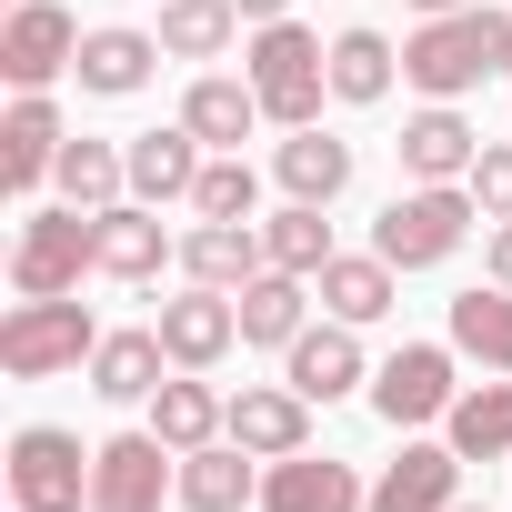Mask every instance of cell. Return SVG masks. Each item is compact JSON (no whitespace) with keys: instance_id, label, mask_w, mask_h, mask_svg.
Returning <instances> with one entry per match:
<instances>
[{"instance_id":"cell-1","label":"cell","mask_w":512,"mask_h":512,"mask_svg":"<svg viewBox=\"0 0 512 512\" xmlns=\"http://www.w3.org/2000/svg\"><path fill=\"white\" fill-rule=\"evenodd\" d=\"M502 51H512V11H432L412 41H402V81L422 91V101H462V91H482L492 71H502Z\"/></svg>"},{"instance_id":"cell-29","label":"cell","mask_w":512,"mask_h":512,"mask_svg":"<svg viewBox=\"0 0 512 512\" xmlns=\"http://www.w3.org/2000/svg\"><path fill=\"white\" fill-rule=\"evenodd\" d=\"M61 201H81V211H111V201H131V141H61Z\"/></svg>"},{"instance_id":"cell-13","label":"cell","mask_w":512,"mask_h":512,"mask_svg":"<svg viewBox=\"0 0 512 512\" xmlns=\"http://www.w3.org/2000/svg\"><path fill=\"white\" fill-rule=\"evenodd\" d=\"M171 51H161V31H131V21H101V31H81V91L91 101H131V91H151V71H161Z\"/></svg>"},{"instance_id":"cell-20","label":"cell","mask_w":512,"mask_h":512,"mask_svg":"<svg viewBox=\"0 0 512 512\" xmlns=\"http://www.w3.org/2000/svg\"><path fill=\"white\" fill-rule=\"evenodd\" d=\"M282 382H292L302 402H342V392H362V342H352V322H312V332L282 352Z\"/></svg>"},{"instance_id":"cell-27","label":"cell","mask_w":512,"mask_h":512,"mask_svg":"<svg viewBox=\"0 0 512 512\" xmlns=\"http://www.w3.org/2000/svg\"><path fill=\"white\" fill-rule=\"evenodd\" d=\"M221 422H231V402H221L201 372H171V382L151 392V432H161L171 452H201V442H221Z\"/></svg>"},{"instance_id":"cell-25","label":"cell","mask_w":512,"mask_h":512,"mask_svg":"<svg viewBox=\"0 0 512 512\" xmlns=\"http://www.w3.org/2000/svg\"><path fill=\"white\" fill-rule=\"evenodd\" d=\"M442 442H452L462 462H512V372L472 382V392L442 412Z\"/></svg>"},{"instance_id":"cell-35","label":"cell","mask_w":512,"mask_h":512,"mask_svg":"<svg viewBox=\"0 0 512 512\" xmlns=\"http://www.w3.org/2000/svg\"><path fill=\"white\" fill-rule=\"evenodd\" d=\"M472 201H482V221H512V141H482V161H472Z\"/></svg>"},{"instance_id":"cell-14","label":"cell","mask_w":512,"mask_h":512,"mask_svg":"<svg viewBox=\"0 0 512 512\" xmlns=\"http://www.w3.org/2000/svg\"><path fill=\"white\" fill-rule=\"evenodd\" d=\"M241 452H262V462H282V452H312V402L292 392V382H241L231 392V422H221Z\"/></svg>"},{"instance_id":"cell-36","label":"cell","mask_w":512,"mask_h":512,"mask_svg":"<svg viewBox=\"0 0 512 512\" xmlns=\"http://www.w3.org/2000/svg\"><path fill=\"white\" fill-rule=\"evenodd\" d=\"M482 272L512 292V221H492V241H482Z\"/></svg>"},{"instance_id":"cell-34","label":"cell","mask_w":512,"mask_h":512,"mask_svg":"<svg viewBox=\"0 0 512 512\" xmlns=\"http://www.w3.org/2000/svg\"><path fill=\"white\" fill-rule=\"evenodd\" d=\"M191 211H201V221H262V171H251L241 151H211V161H201Z\"/></svg>"},{"instance_id":"cell-31","label":"cell","mask_w":512,"mask_h":512,"mask_svg":"<svg viewBox=\"0 0 512 512\" xmlns=\"http://www.w3.org/2000/svg\"><path fill=\"white\" fill-rule=\"evenodd\" d=\"M241 41V11L231 0H161V51L171 61H221Z\"/></svg>"},{"instance_id":"cell-22","label":"cell","mask_w":512,"mask_h":512,"mask_svg":"<svg viewBox=\"0 0 512 512\" xmlns=\"http://www.w3.org/2000/svg\"><path fill=\"white\" fill-rule=\"evenodd\" d=\"M262 452H241L231 432L181 452V512H241V502H262V472H251Z\"/></svg>"},{"instance_id":"cell-10","label":"cell","mask_w":512,"mask_h":512,"mask_svg":"<svg viewBox=\"0 0 512 512\" xmlns=\"http://www.w3.org/2000/svg\"><path fill=\"white\" fill-rule=\"evenodd\" d=\"M61 101L51 91H21L11 111H0V191H11V201H31L51 171H61Z\"/></svg>"},{"instance_id":"cell-15","label":"cell","mask_w":512,"mask_h":512,"mask_svg":"<svg viewBox=\"0 0 512 512\" xmlns=\"http://www.w3.org/2000/svg\"><path fill=\"white\" fill-rule=\"evenodd\" d=\"M462 502V452L452 442H402V462L372 472V512H452Z\"/></svg>"},{"instance_id":"cell-21","label":"cell","mask_w":512,"mask_h":512,"mask_svg":"<svg viewBox=\"0 0 512 512\" xmlns=\"http://www.w3.org/2000/svg\"><path fill=\"white\" fill-rule=\"evenodd\" d=\"M181 121L201 131V151H241V141L262 131L272 111H262V91H251V81H231V71H201V81L181 91Z\"/></svg>"},{"instance_id":"cell-39","label":"cell","mask_w":512,"mask_h":512,"mask_svg":"<svg viewBox=\"0 0 512 512\" xmlns=\"http://www.w3.org/2000/svg\"><path fill=\"white\" fill-rule=\"evenodd\" d=\"M452 512H492V502H452Z\"/></svg>"},{"instance_id":"cell-2","label":"cell","mask_w":512,"mask_h":512,"mask_svg":"<svg viewBox=\"0 0 512 512\" xmlns=\"http://www.w3.org/2000/svg\"><path fill=\"white\" fill-rule=\"evenodd\" d=\"M241 81L262 91V111H272L282 131H312L322 101H332V41L302 31V21H262L251 51H241Z\"/></svg>"},{"instance_id":"cell-28","label":"cell","mask_w":512,"mask_h":512,"mask_svg":"<svg viewBox=\"0 0 512 512\" xmlns=\"http://www.w3.org/2000/svg\"><path fill=\"white\" fill-rule=\"evenodd\" d=\"M452 352L482 362V372H512V292H502V282L452 292Z\"/></svg>"},{"instance_id":"cell-33","label":"cell","mask_w":512,"mask_h":512,"mask_svg":"<svg viewBox=\"0 0 512 512\" xmlns=\"http://www.w3.org/2000/svg\"><path fill=\"white\" fill-rule=\"evenodd\" d=\"M392 71H402V51H392L382 31H342V41H332V101L372 111V101L392 91Z\"/></svg>"},{"instance_id":"cell-37","label":"cell","mask_w":512,"mask_h":512,"mask_svg":"<svg viewBox=\"0 0 512 512\" xmlns=\"http://www.w3.org/2000/svg\"><path fill=\"white\" fill-rule=\"evenodd\" d=\"M231 11H241L251 31H262V21H292V0H231Z\"/></svg>"},{"instance_id":"cell-26","label":"cell","mask_w":512,"mask_h":512,"mask_svg":"<svg viewBox=\"0 0 512 512\" xmlns=\"http://www.w3.org/2000/svg\"><path fill=\"white\" fill-rule=\"evenodd\" d=\"M161 382H171L161 332H101V352H91V392L101 402H151Z\"/></svg>"},{"instance_id":"cell-30","label":"cell","mask_w":512,"mask_h":512,"mask_svg":"<svg viewBox=\"0 0 512 512\" xmlns=\"http://www.w3.org/2000/svg\"><path fill=\"white\" fill-rule=\"evenodd\" d=\"M241 342H262V352H292L312 322H302V272H262V282H241Z\"/></svg>"},{"instance_id":"cell-7","label":"cell","mask_w":512,"mask_h":512,"mask_svg":"<svg viewBox=\"0 0 512 512\" xmlns=\"http://www.w3.org/2000/svg\"><path fill=\"white\" fill-rule=\"evenodd\" d=\"M91 452H101L91 462V512H161V502H181V452L161 432H111Z\"/></svg>"},{"instance_id":"cell-41","label":"cell","mask_w":512,"mask_h":512,"mask_svg":"<svg viewBox=\"0 0 512 512\" xmlns=\"http://www.w3.org/2000/svg\"><path fill=\"white\" fill-rule=\"evenodd\" d=\"M11 512H21V502H11Z\"/></svg>"},{"instance_id":"cell-38","label":"cell","mask_w":512,"mask_h":512,"mask_svg":"<svg viewBox=\"0 0 512 512\" xmlns=\"http://www.w3.org/2000/svg\"><path fill=\"white\" fill-rule=\"evenodd\" d=\"M412 11H422V21H432V11H462V0H412Z\"/></svg>"},{"instance_id":"cell-18","label":"cell","mask_w":512,"mask_h":512,"mask_svg":"<svg viewBox=\"0 0 512 512\" xmlns=\"http://www.w3.org/2000/svg\"><path fill=\"white\" fill-rule=\"evenodd\" d=\"M312 292H322V312H332V322H352V332H372V322H382V312L402 302V272L382 262V251H332V262H322V282H312Z\"/></svg>"},{"instance_id":"cell-8","label":"cell","mask_w":512,"mask_h":512,"mask_svg":"<svg viewBox=\"0 0 512 512\" xmlns=\"http://www.w3.org/2000/svg\"><path fill=\"white\" fill-rule=\"evenodd\" d=\"M452 342H402L382 372H372V412L392 422V432H422V422H442L452 402H462V382H452Z\"/></svg>"},{"instance_id":"cell-4","label":"cell","mask_w":512,"mask_h":512,"mask_svg":"<svg viewBox=\"0 0 512 512\" xmlns=\"http://www.w3.org/2000/svg\"><path fill=\"white\" fill-rule=\"evenodd\" d=\"M101 352V322L81 292H51V302H11L0 312V372L11 382H51V372H81Z\"/></svg>"},{"instance_id":"cell-32","label":"cell","mask_w":512,"mask_h":512,"mask_svg":"<svg viewBox=\"0 0 512 512\" xmlns=\"http://www.w3.org/2000/svg\"><path fill=\"white\" fill-rule=\"evenodd\" d=\"M262 251H272V272L322 282V262H332V221H322V201H282V211L262 221Z\"/></svg>"},{"instance_id":"cell-9","label":"cell","mask_w":512,"mask_h":512,"mask_svg":"<svg viewBox=\"0 0 512 512\" xmlns=\"http://www.w3.org/2000/svg\"><path fill=\"white\" fill-rule=\"evenodd\" d=\"M71 61H81V21L61 11V0H21L11 31H0V71H11V91H51Z\"/></svg>"},{"instance_id":"cell-12","label":"cell","mask_w":512,"mask_h":512,"mask_svg":"<svg viewBox=\"0 0 512 512\" xmlns=\"http://www.w3.org/2000/svg\"><path fill=\"white\" fill-rule=\"evenodd\" d=\"M262 512H372V482L332 452H282L262 472Z\"/></svg>"},{"instance_id":"cell-11","label":"cell","mask_w":512,"mask_h":512,"mask_svg":"<svg viewBox=\"0 0 512 512\" xmlns=\"http://www.w3.org/2000/svg\"><path fill=\"white\" fill-rule=\"evenodd\" d=\"M161 352H171V372H211L231 342H241V302L231 292H211V282H191L181 302H161Z\"/></svg>"},{"instance_id":"cell-5","label":"cell","mask_w":512,"mask_h":512,"mask_svg":"<svg viewBox=\"0 0 512 512\" xmlns=\"http://www.w3.org/2000/svg\"><path fill=\"white\" fill-rule=\"evenodd\" d=\"M81 272H101V211H81V201L31 211L21 241H11V292L51 302V292H81Z\"/></svg>"},{"instance_id":"cell-16","label":"cell","mask_w":512,"mask_h":512,"mask_svg":"<svg viewBox=\"0 0 512 512\" xmlns=\"http://www.w3.org/2000/svg\"><path fill=\"white\" fill-rule=\"evenodd\" d=\"M392 151H402V171H412V181H472L482 131H472L452 101H422V111L402 121V141H392Z\"/></svg>"},{"instance_id":"cell-17","label":"cell","mask_w":512,"mask_h":512,"mask_svg":"<svg viewBox=\"0 0 512 512\" xmlns=\"http://www.w3.org/2000/svg\"><path fill=\"white\" fill-rule=\"evenodd\" d=\"M181 272H191V282H211V292L262 282V272H272L262 221H191V231H181Z\"/></svg>"},{"instance_id":"cell-40","label":"cell","mask_w":512,"mask_h":512,"mask_svg":"<svg viewBox=\"0 0 512 512\" xmlns=\"http://www.w3.org/2000/svg\"><path fill=\"white\" fill-rule=\"evenodd\" d=\"M502 81H512V51H502Z\"/></svg>"},{"instance_id":"cell-19","label":"cell","mask_w":512,"mask_h":512,"mask_svg":"<svg viewBox=\"0 0 512 512\" xmlns=\"http://www.w3.org/2000/svg\"><path fill=\"white\" fill-rule=\"evenodd\" d=\"M201 161H211V151H201L191 121L141 131V141H131V201H151V211H161V201H191V191H201Z\"/></svg>"},{"instance_id":"cell-3","label":"cell","mask_w":512,"mask_h":512,"mask_svg":"<svg viewBox=\"0 0 512 512\" xmlns=\"http://www.w3.org/2000/svg\"><path fill=\"white\" fill-rule=\"evenodd\" d=\"M472 221H482L472 181H412V191L372 221V251H382L392 272H442L452 251L472 241Z\"/></svg>"},{"instance_id":"cell-6","label":"cell","mask_w":512,"mask_h":512,"mask_svg":"<svg viewBox=\"0 0 512 512\" xmlns=\"http://www.w3.org/2000/svg\"><path fill=\"white\" fill-rule=\"evenodd\" d=\"M91 462L101 452H81V432L21 422L11 432V502L21 512H91Z\"/></svg>"},{"instance_id":"cell-23","label":"cell","mask_w":512,"mask_h":512,"mask_svg":"<svg viewBox=\"0 0 512 512\" xmlns=\"http://www.w3.org/2000/svg\"><path fill=\"white\" fill-rule=\"evenodd\" d=\"M272 181H282V201H322V211H332V201L352 191V141H332V131L312 121V131H292V141L272 151Z\"/></svg>"},{"instance_id":"cell-24","label":"cell","mask_w":512,"mask_h":512,"mask_svg":"<svg viewBox=\"0 0 512 512\" xmlns=\"http://www.w3.org/2000/svg\"><path fill=\"white\" fill-rule=\"evenodd\" d=\"M171 251H181V241L161 231L151 201H111V211H101V272H111V282H161Z\"/></svg>"}]
</instances>
